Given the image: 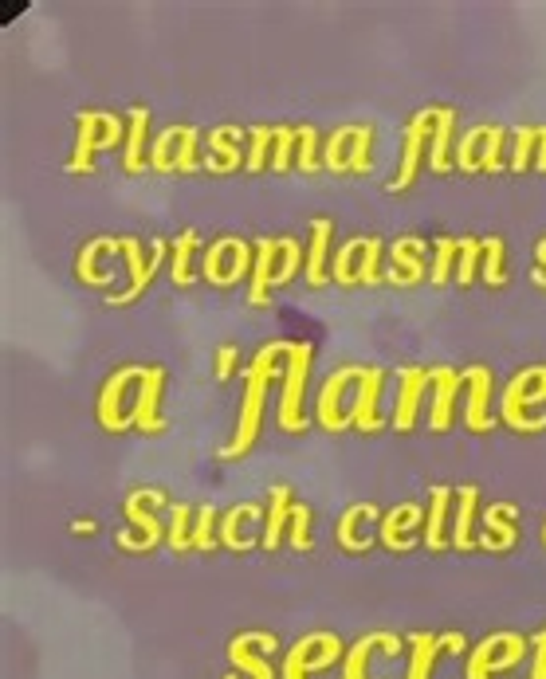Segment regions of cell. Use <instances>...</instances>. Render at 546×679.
Returning a JSON list of instances; mask_svg holds the SVG:
<instances>
[{"label":"cell","mask_w":546,"mask_h":679,"mask_svg":"<svg viewBox=\"0 0 546 679\" xmlns=\"http://www.w3.org/2000/svg\"><path fill=\"white\" fill-rule=\"evenodd\" d=\"M87 247H90V252H122V256L130 259V283H126V291H110V295H107L110 307H130V303H134V298L150 287V279L158 276L162 259H165V252H169L165 240H153V256H150V264H146V259H142V244H138L134 236H119V240L99 236V240H90Z\"/></svg>","instance_id":"7a4b0ae2"},{"label":"cell","mask_w":546,"mask_h":679,"mask_svg":"<svg viewBox=\"0 0 546 679\" xmlns=\"http://www.w3.org/2000/svg\"><path fill=\"white\" fill-rule=\"evenodd\" d=\"M433 413H428V428L433 433H448L452 428V401H457V393L467 385V377L460 370H452V365H440V370H433Z\"/></svg>","instance_id":"9c48e42d"},{"label":"cell","mask_w":546,"mask_h":679,"mask_svg":"<svg viewBox=\"0 0 546 679\" xmlns=\"http://www.w3.org/2000/svg\"><path fill=\"white\" fill-rule=\"evenodd\" d=\"M248 138H252V150H248V165L252 173H259L264 169V162H268V146L276 141V130H268V126H256V130H248Z\"/></svg>","instance_id":"8d00e7d4"},{"label":"cell","mask_w":546,"mask_h":679,"mask_svg":"<svg viewBox=\"0 0 546 679\" xmlns=\"http://www.w3.org/2000/svg\"><path fill=\"white\" fill-rule=\"evenodd\" d=\"M382 385H385V370H382V365L358 370V397H354V404H350V421H354L362 433H378V428H382V416H378Z\"/></svg>","instance_id":"8992f818"},{"label":"cell","mask_w":546,"mask_h":679,"mask_svg":"<svg viewBox=\"0 0 546 679\" xmlns=\"http://www.w3.org/2000/svg\"><path fill=\"white\" fill-rule=\"evenodd\" d=\"M378 259H382V240L378 236H370L366 244V256H362V264H358V283H382V271H378Z\"/></svg>","instance_id":"7bdbcfd3"},{"label":"cell","mask_w":546,"mask_h":679,"mask_svg":"<svg viewBox=\"0 0 546 679\" xmlns=\"http://www.w3.org/2000/svg\"><path fill=\"white\" fill-rule=\"evenodd\" d=\"M295 511L291 507V487L288 483H276L271 487V511H268V530H264V546L271 550V546L279 542V534H283V522H288V515Z\"/></svg>","instance_id":"7402d4cb"},{"label":"cell","mask_w":546,"mask_h":679,"mask_svg":"<svg viewBox=\"0 0 546 679\" xmlns=\"http://www.w3.org/2000/svg\"><path fill=\"white\" fill-rule=\"evenodd\" d=\"M539 173H546V126H539Z\"/></svg>","instance_id":"681fc988"},{"label":"cell","mask_w":546,"mask_h":679,"mask_svg":"<svg viewBox=\"0 0 546 679\" xmlns=\"http://www.w3.org/2000/svg\"><path fill=\"white\" fill-rule=\"evenodd\" d=\"M271 146H276V158H271V169H288L291 165V150L299 146V130H291V126H276V141H271Z\"/></svg>","instance_id":"ab89813d"},{"label":"cell","mask_w":546,"mask_h":679,"mask_svg":"<svg viewBox=\"0 0 546 679\" xmlns=\"http://www.w3.org/2000/svg\"><path fill=\"white\" fill-rule=\"evenodd\" d=\"M421 507L417 503H397L389 515H382V542L389 546V550H409L413 542L401 538V530H417L421 527Z\"/></svg>","instance_id":"e0dca14e"},{"label":"cell","mask_w":546,"mask_h":679,"mask_svg":"<svg viewBox=\"0 0 546 679\" xmlns=\"http://www.w3.org/2000/svg\"><path fill=\"white\" fill-rule=\"evenodd\" d=\"M362 247H366V236H350V244L338 247V256H334V279L342 283V287L358 283V276L350 271V259H354V252H362Z\"/></svg>","instance_id":"d590c367"},{"label":"cell","mask_w":546,"mask_h":679,"mask_svg":"<svg viewBox=\"0 0 546 679\" xmlns=\"http://www.w3.org/2000/svg\"><path fill=\"white\" fill-rule=\"evenodd\" d=\"M279 252H283V240H268V236L256 240V271H252V291H248L252 307H268V287H271V279H276L271 256H279Z\"/></svg>","instance_id":"9a60e30c"},{"label":"cell","mask_w":546,"mask_h":679,"mask_svg":"<svg viewBox=\"0 0 546 679\" xmlns=\"http://www.w3.org/2000/svg\"><path fill=\"white\" fill-rule=\"evenodd\" d=\"M236 138H244V130H236V126H225V130H213L209 134V146H213V153L216 158H225V173H232V169H240V150L232 146Z\"/></svg>","instance_id":"d4e9b609"},{"label":"cell","mask_w":546,"mask_h":679,"mask_svg":"<svg viewBox=\"0 0 546 679\" xmlns=\"http://www.w3.org/2000/svg\"><path fill=\"white\" fill-rule=\"evenodd\" d=\"M488 138V126H472L467 134L457 141V165L464 169V173H479V153L476 146Z\"/></svg>","instance_id":"83f0119b"},{"label":"cell","mask_w":546,"mask_h":679,"mask_svg":"<svg viewBox=\"0 0 546 679\" xmlns=\"http://www.w3.org/2000/svg\"><path fill=\"white\" fill-rule=\"evenodd\" d=\"M539 146V130L535 126H519L515 130V162H511V169L515 173H523V169L530 165V150Z\"/></svg>","instance_id":"60d3db41"},{"label":"cell","mask_w":546,"mask_h":679,"mask_svg":"<svg viewBox=\"0 0 546 679\" xmlns=\"http://www.w3.org/2000/svg\"><path fill=\"white\" fill-rule=\"evenodd\" d=\"M358 370H362V365H342V370H334L327 377V385H322V393H319V424L331 428V433H342V428L354 424L350 416L338 413V401H342V389L350 381H358Z\"/></svg>","instance_id":"8fae6325"},{"label":"cell","mask_w":546,"mask_h":679,"mask_svg":"<svg viewBox=\"0 0 546 679\" xmlns=\"http://www.w3.org/2000/svg\"><path fill=\"white\" fill-rule=\"evenodd\" d=\"M428 385H433V370H421V365L401 370V393H397V409H394L397 433H409V428L417 424V409H421V397Z\"/></svg>","instance_id":"ba28073f"},{"label":"cell","mask_w":546,"mask_h":679,"mask_svg":"<svg viewBox=\"0 0 546 679\" xmlns=\"http://www.w3.org/2000/svg\"><path fill=\"white\" fill-rule=\"evenodd\" d=\"M476 503H479V487H460V511H457V534H452V542L467 550L472 546V518H476Z\"/></svg>","instance_id":"603a6c76"},{"label":"cell","mask_w":546,"mask_h":679,"mask_svg":"<svg viewBox=\"0 0 546 679\" xmlns=\"http://www.w3.org/2000/svg\"><path fill=\"white\" fill-rule=\"evenodd\" d=\"M467 377V409H464V421L472 433H491L496 421H491L488 413V397H491V370L488 365H472V370H464Z\"/></svg>","instance_id":"30bf717a"},{"label":"cell","mask_w":546,"mask_h":679,"mask_svg":"<svg viewBox=\"0 0 546 679\" xmlns=\"http://www.w3.org/2000/svg\"><path fill=\"white\" fill-rule=\"evenodd\" d=\"M75 530H79V534H90V530H95V522H87V518H79V522H75Z\"/></svg>","instance_id":"f907efd6"},{"label":"cell","mask_w":546,"mask_h":679,"mask_svg":"<svg viewBox=\"0 0 546 679\" xmlns=\"http://www.w3.org/2000/svg\"><path fill=\"white\" fill-rule=\"evenodd\" d=\"M503 130L499 126H488V138H484V153H479V173H499V150H503Z\"/></svg>","instance_id":"74e56055"},{"label":"cell","mask_w":546,"mask_h":679,"mask_svg":"<svg viewBox=\"0 0 546 679\" xmlns=\"http://www.w3.org/2000/svg\"><path fill=\"white\" fill-rule=\"evenodd\" d=\"M146 126H150V110L146 107H130V138L122 150V169L126 173H142L146 158H142V146H146Z\"/></svg>","instance_id":"ac0fdd59"},{"label":"cell","mask_w":546,"mask_h":679,"mask_svg":"<svg viewBox=\"0 0 546 679\" xmlns=\"http://www.w3.org/2000/svg\"><path fill=\"white\" fill-rule=\"evenodd\" d=\"M484 279L491 287H503L507 283V271H503V240L499 236H488L484 240Z\"/></svg>","instance_id":"836d02e7"},{"label":"cell","mask_w":546,"mask_h":679,"mask_svg":"<svg viewBox=\"0 0 546 679\" xmlns=\"http://www.w3.org/2000/svg\"><path fill=\"white\" fill-rule=\"evenodd\" d=\"M535 271H530V283H535V287H546V240H539L535 244Z\"/></svg>","instance_id":"c3c4849f"},{"label":"cell","mask_w":546,"mask_h":679,"mask_svg":"<svg viewBox=\"0 0 546 679\" xmlns=\"http://www.w3.org/2000/svg\"><path fill=\"white\" fill-rule=\"evenodd\" d=\"M232 365H236V346H220L216 350V381H228Z\"/></svg>","instance_id":"7dc6e473"},{"label":"cell","mask_w":546,"mask_h":679,"mask_svg":"<svg viewBox=\"0 0 546 679\" xmlns=\"http://www.w3.org/2000/svg\"><path fill=\"white\" fill-rule=\"evenodd\" d=\"M299 130V169L315 173L319 169V130L315 126H295Z\"/></svg>","instance_id":"e575fe53"},{"label":"cell","mask_w":546,"mask_h":679,"mask_svg":"<svg viewBox=\"0 0 546 679\" xmlns=\"http://www.w3.org/2000/svg\"><path fill=\"white\" fill-rule=\"evenodd\" d=\"M378 515H382V511H378V507H370V503L350 507V511L342 515V522H338V542H342L346 550H366V542L354 538V527H358V518H378Z\"/></svg>","instance_id":"cb8c5ba5"},{"label":"cell","mask_w":546,"mask_h":679,"mask_svg":"<svg viewBox=\"0 0 546 679\" xmlns=\"http://www.w3.org/2000/svg\"><path fill=\"white\" fill-rule=\"evenodd\" d=\"M457 256H460V240H452V236H440V240H436V264H433V271H428V279H433L436 287L452 276V267H457Z\"/></svg>","instance_id":"f546056e"},{"label":"cell","mask_w":546,"mask_h":679,"mask_svg":"<svg viewBox=\"0 0 546 679\" xmlns=\"http://www.w3.org/2000/svg\"><path fill=\"white\" fill-rule=\"evenodd\" d=\"M350 138H354V126H338L334 134L327 138V153H322V169H331V173H346V146Z\"/></svg>","instance_id":"4316f807"},{"label":"cell","mask_w":546,"mask_h":679,"mask_svg":"<svg viewBox=\"0 0 546 679\" xmlns=\"http://www.w3.org/2000/svg\"><path fill=\"white\" fill-rule=\"evenodd\" d=\"M216 511L213 507H201L197 511V534H193V550H209V530H213Z\"/></svg>","instance_id":"f6af8a7d"},{"label":"cell","mask_w":546,"mask_h":679,"mask_svg":"<svg viewBox=\"0 0 546 679\" xmlns=\"http://www.w3.org/2000/svg\"><path fill=\"white\" fill-rule=\"evenodd\" d=\"M158 495H162V491H134V495H130V499H126V518L134 522V527H142V530H146V542H142L138 550H150V546L162 538V527H158V518H153V515L146 511V503H153V499H158Z\"/></svg>","instance_id":"ffe728a7"},{"label":"cell","mask_w":546,"mask_h":679,"mask_svg":"<svg viewBox=\"0 0 546 679\" xmlns=\"http://www.w3.org/2000/svg\"><path fill=\"white\" fill-rule=\"evenodd\" d=\"M248 515H259V507L256 503H240V507H232V511L220 518V542L232 546V550H252L248 542H240L236 538V527H240V518H248Z\"/></svg>","instance_id":"484cf974"},{"label":"cell","mask_w":546,"mask_h":679,"mask_svg":"<svg viewBox=\"0 0 546 679\" xmlns=\"http://www.w3.org/2000/svg\"><path fill=\"white\" fill-rule=\"evenodd\" d=\"M291 354V342H268L264 350L256 354V361L248 365V389H244V404H240V424H236V436L220 455L225 460H236L256 444L259 436V421H264V401H268V381L276 377V361Z\"/></svg>","instance_id":"6da1fadb"},{"label":"cell","mask_w":546,"mask_h":679,"mask_svg":"<svg viewBox=\"0 0 546 679\" xmlns=\"http://www.w3.org/2000/svg\"><path fill=\"white\" fill-rule=\"evenodd\" d=\"M539 401H546V365H530V370L519 373L515 381L507 385V393H503L499 413H503L507 428H515V433H542L546 416L535 421V416L523 413L527 404H539Z\"/></svg>","instance_id":"3957f363"},{"label":"cell","mask_w":546,"mask_h":679,"mask_svg":"<svg viewBox=\"0 0 546 679\" xmlns=\"http://www.w3.org/2000/svg\"><path fill=\"white\" fill-rule=\"evenodd\" d=\"M488 527L499 534V550H507V546H515V527H511V518H515V507L511 503H496V507H488Z\"/></svg>","instance_id":"1f68e13d"},{"label":"cell","mask_w":546,"mask_h":679,"mask_svg":"<svg viewBox=\"0 0 546 679\" xmlns=\"http://www.w3.org/2000/svg\"><path fill=\"white\" fill-rule=\"evenodd\" d=\"M162 389H165V370H162V365L142 370V377H138V404L130 409V421H134L142 433H162V428H165V416H158Z\"/></svg>","instance_id":"52a82bcc"},{"label":"cell","mask_w":546,"mask_h":679,"mask_svg":"<svg viewBox=\"0 0 546 679\" xmlns=\"http://www.w3.org/2000/svg\"><path fill=\"white\" fill-rule=\"evenodd\" d=\"M138 377H142L138 365H130V370L110 373V381L102 385V393H99V424H102V428H110V433H122V428L134 424L130 416L119 413V401H122V389H126L130 381H138Z\"/></svg>","instance_id":"7c38bea8"},{"label":"cell","mask_w":546,"mask_h":679,"mask_svg":"<svg viewBox=\"0 0 546 679\" xmlns=\"http://www.w3.org/2000/svg\"><path fill=\"white\" fill-rule=\"evenodd\" d=\"M169 518H173V534H169V542L177 546V550H185L189 538H185V527H189V507L185 503H177L173 511H169Z\"/></svg>","instance_id":"ee69618b"},{"label":"cell","mask_w":546,"mask_h":679,"mask_svg":"<svg viewBox=\"0 0 546 679\" xmlns=\"http://www.w3.org/2000/svg\"><path fill=\"white\" fill-rule=\"evenodd\" d=\"M197 130L193 126H185L181 130V150H177V158H173V169H181V173H197L201 169V162H197Z\"/></svg>","instance_id":"b9f144b4"},{"label":"cell","mask_w":546,"mask_h":679,"mask_svg":"<svg viewBox=\"0 0 546 679\" xmlns=\"http://www.w3.org/2000/svg\"><path fill=\"white\" fill-rule=\"evenodd\" d=\"M448 487H433V503H428V515H425V542L428 550H445V515H448Z\"/></svg>","instance_id":"44dd1931"},{"label":"cell","mask_w":546,"mask_h":679,"mask_svg":"<svg viewBox=\"0 0 546 679\" xmlns=\"http://www.w3.org/2000/svg\"><path fill=\"white\" fill-rule=\"evenodd\" d=\"M370 138L373 126H354V138H350V173H370Z\"/></svg>","instance_id":"d6a6232c"},{"label":"cell","mask_w":546,"mask_h":679,"mask_svg":"<svg viewBox=\"0 0 546 679\" xmlns=\"http://www.w3.org/2000/svg\"><path fill=\"white\" fill-rule=\"evenodd\" d=\"M421 252H425V240L421 236H405L389 247V259L397 264V271H389V283L397 287H409V283H421L425 279V264H421Z\"/></svg>","instance_id":"4fadbf2b"},{"label":"cell","mask_w":546,"mask_h":679,"mask_svg":"<svg viewBox=\"0 0 546 679\" xmlns=\"http://www.w3.org/2000/svg\"><path fill=\"white\" fill-rule=\"evenodd\" d=\"M484 256V240H460V264H457V279L467 287L476 279V264Z\"/></svg>","instance_id":"f35d334b"},{"label":"cell","mask_w":546,"mask_h":679,"mask_svg":"<svg viewBox=\"0 0 546 679\" xmlns=\"http://www.w3.org/2000/svg\"><path fill=\"white\" fill-rule=\"evenodd\" d=\"M177 138H181V126H169V130H162V134L150 141V165L158 169V173H169V169H173V158H169V150L177 146Z\"/></svg>","instance_id":"4dcf8cb0"},{"label":"cell","mask_w":546,"mask_h":679,"mask_svg":"<svg viewBox=\"0 0 546 679\" xmlns=\"http://www.w3.org/2000/svg\"><path fill=\"white\" fill-rule=\"evenodd\" d=\"M193 247H197V232H181L177 244H173V283L177 287H189L193 283V271H189Z\"/></svg>","instance_id":"f1b7e54d"},{"label":"cell","mask_w":546,"mask_h":679,"mask_svg":"<svg viewBox=\"0 0 546 679\" xmlns=\"http://www.w3.org/2000/svg\"><path fill=\"white\" fill-rule=\"evenodd\" d=\"M310 342H291L288 365H283V393H279V428L283 433H303L307 416H303V385L310 370Z\"/></svg>","instance_id":"277c9868"},{"label":"cell","mask_w":546,"mask_h":679,"mask_svg":"<svg viewBox=\"0 0 546 679\" xmlns=\"http://www.w3.org/2000/svg\"><path fill=\"white\" fill-rule=\"evenodd\" d=\"M331 216H315L310 220V256H307V283L322 287L327 283V247H331Z\"/></svg>","instance_id":"2e32d148"},{"label":"cell","mask_w":546,"mask_h":679,"mask_svg":"<svg viewBox=\"0 0 546 679\" xmlns=\"http://www.w3.org/2000/svg\"><path fill=\"white\" fill-rule=\"evenodd\" d=\"M452 126H457V110L448 107H436V134H433V153H428V165H433V173H448L452 169V158H448V146H452Z\"/></svg>","instance_id":"d6986e66"},{"label":"cell","mask_w":546,"mask_h":679,"mask_svg":"<svg viewBox=\"0 0 546 679\" xmlns=\"http://www.w3.org/2000/svg\"><path fill=\"white\" fill-rule=\"evenodd\" d=\"M79 141H75V158L68 162V173H90V153L102 150L99 126H102V110H79Z\"/></svg>","instance_id":"5bb4252c"},{"label":"cell","mask_w":546,"mask_h":679,"mask_svg":"<svg viewBox=\"0 0 546 679\" xmlns=\"http://www.w3.org/2000/svg\"><path fill=\"white\" fill-rule=\"evenodd\" d=\"M291 522H295V527H291V546H295V550H307V527H310V511H307V507H295V511H291Z\"/></svg>","instance_id":"bcb514c9"},{"label":"cell","mask_w":546,"mask_h":679,"mask_svg":"<svg viewBox=\"0 0 546 679\" xmlns=\"http://www.w3.org/2000/svg\"><path fill=\"white\" fill-rule=\"evenodd\" d=\"M433 134H436V107H425L417 119L409 122V130H405V153H401V169H397V177L389 181V189H394V193L413 185L417 165H421V150L433 141Z\"/></svg>","instance_id":"5b68a950"}]
</instances>
